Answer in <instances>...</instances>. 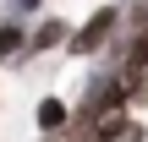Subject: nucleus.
<instances>
[{
	"mask_svg": "<svg viewBox=\"0 0 148 142\" xmlns=\"http://www.w3.org/2000/svg\"><path fill=\"white\" fill-rule=\"evenodd\" d=\"M66 38H71V22L44 16V22L33 27V38H27V55H44V49H55V44H66Z\"/></svg>",
	"mask_w": 148,
	"mask_h": 142,
	"instance_id": "f03ea898",
	"label": "nucleus"
},
{
	"mask_svg": "<svg viewBox=\"0 0 148 142\" xmlns=\"http://www.w3.org/2000/svg\"><path fill=\"white\" fill-rule=\"evenodd\" d=\"M27 38H33V33H27L22 22H5V27H0V60H11V55H27Z\"/></svg>",
	"mask_w": 148,
	"mask_h": 142,
	"instance_id": "7ed1b4c3",
	"label": "nucleus"
},
{
	"mask_svg": "<svg viewBox=\"0 0 148 142\" xmlns=\"http://www.w3.org/2000/svg\"><path fill=\"white\" fill-rule=\"evenodd\" d=\"M16 5H22V11H33V5H44V0H16Z\"/></svg>",
	"mask_w": 148,
	"mask_h": 142,
	"instance_id": "423d86ee",
	"label": "nucleus"
},
{
	"mask_svg": "<svg viewBox=\"0 0 148 142\" xmlns=\"http://www.w3.org/2000/svg\"><path fill=\"white\" fill-rule=\"evenodd\" d=\"M132 33H137V38H143V44H148V5H143V11H137V16H132Z\"/></svg>",
	"mask_w": 148,
	"mask_h": 142,
	"instance_id": "39448f33",
	"label": "nucleus"
},
{
	"mask_svg": "<svg viewBox=\"0 0 148 142\" xmlns=\"http://www.w3.org/2000/svg\"><path fill=\"white\" fill-rule=\"evenodd\" d=\"M115 27H121V5H99L82 27H71L66 49H71V55H93V49H104V44L115 38Z\"/></svg>",
	"mask_w": 148,
	"mask_h": 142,
	"instance_id": "f257e3e1",
	"label": "nucleus"
},
{
	"mask_svg": "<svg viewBox=\"0 0 148 142\" xmlns=\"http://www.w3.org/2000/svg\"><path fill=\"white\" fill-rule=\"evenodd\" d=\"M33 120H38V131H60V126H66V104H60V99H38Z\"/></svg>",
	"mask_w": 148,
	"mask_h": 142,
	"instance_id": "20e7f679",
	"label": "nucleus"
}]
</instances>
